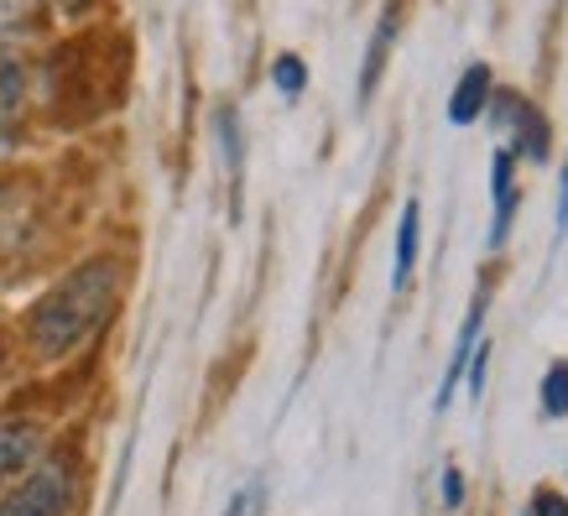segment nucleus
<instances>
[{
  "label": "nucleus",
  "instance_id": "nucleus-14",
  "mask_svg": "<svg viewBox=\"0 0 568 516\" xmlns=\"http://www.w3.org/2000/svg\"><path fill=\"white\" fill-rule=\"evenodd\" d=\"M527 516H568V500L558 496V490H537V496L527 500Z\"/></svg>",
  "mask_w": 568,
  "mask_h": 516
},
{
  "label": "nucleus",
  "instance_id": "nucleus-15",
  "mask_svg": "<svg viewBox=\"0 0 568 516\" xmlns=\"http://www.w3.org/2000/svg\"><path fill=\"white\" fill-rule=\"evenodd\" d=\"M485 365H490V344L480 340V355L469 350V392L480 396V386H485Z\"/></svg>",
  "mask_w": 568,
  "mask_h": 516
},
{
  "label": "nucleus",
  "instance_id": "nucleus-17",
  "mask_svg": "<svg viewBox=\"0 0 568 516\" xmlns=\"http://www.w3.org/2000/svg\"><path fill=\"white\" fill-rule=\"evenodd\" d=\"M444 500L448 506H459V500H465V480H459V469H444Z\"/></svg>",
  "mask_w": 568,
  "mask_h": 516
},
{
  "label": "nucleus",
  "instance_id": "nucleus-10",
  "mask_svg": "<svg viewBox=\"0 0 568 516\" xmlns=\"http://www.w3.org/2000/svg\"><path fill=\"white\" fill-rule=\"evenodd\" d=\"M17 110H21V69L17 63H0V141L17 125Z\"/></svg>",
  "mask_w": 568,
  "mask_h": 516
},
{
  "label": "nucleus",
  "instance_id": "nucleus-7",
  "mask_svg": "<svg viewBox=\"0 0 568 516\" xmlns=\"http://www.w3.org/2000/svg\"><path fill=\"white\" fill-rule=\"evenodd\" d=\"M37 444H42V433H37L32 423H0V480L17 475L37 454Z\"/></svg>",
  "mask_w": 568,
  "mask_h": 516
},
{
  "label": "nucleus",
  "instance_id": "nucleus-4",
  "mask_svg": "<svg viewBox=\"0 0 568 516\" xmlns=\"http://www.w3.org/2000/svg\"><path fill=\"white\" fill-rule=\"evenodd\" d=\"M485 100H490V69L475 63V69H465V79H459V89H454V100H448V121L454 125L480 121Z\"/></svg>",
  "mask_w": 568,
  "mask_h": 516
},
{
  "label": "nucleus",
  "instance_id": "nucleus-16",
  "mask_svg": "<svg viewBox=\"0 0 568 516\" xmlns=\"http://www.w3.org/2000/svg\"><path fill=\"white\" fill-rule=\"evenodd\" d=\"M564 230H568V168H564V183H558V214H552V235L564 241Z\"/></svg>",
  "mask_w": 568,
  "mask_h": 516
},
{
  "label": "nucleus",
  "instance_id": "nucleus-18",
  "mask_svg": "<svg viewBox=\"0 0 568 516\" xmlns=\"http://www.w3.org/2000/svg\"><path fill=\"white\" fill-rule=\"evenodd\" d=\"M58 6H63V11H79V6H84V0H58Z\"/></svg>",
  "mask_w": 568,
  "mask_h": 516
},
{
  "label": "nucleus",
  "instance_id": "nucleus-1",
  "mask_svg": "<svg viewBox=\"0 0 568 516\" xmlns=\"http://www.w3.org/2000/svg\"><path fill=\"white\" fill-rule=\"evenodd\" d=\"M115 287H121V276L110 261H84L79 272H69L58 287H52L42 303L32 308L27 318V334H32L37 355H69L79 344L94 334V328L110 318L115 308Z\"/></svg>",
  "mask_w": 568,
  "mask_h": 516
},
{
  "label": "nucleus",
  "instance_id": "nucleus-9",
  "mask_svg": "<svg viewBox=\"0 0 568 516\" xmlns=\"http://www.w3.org/2000/svg\"><path fill=\"white\" fill-rule=\"evenodd\" d=\"M392 37H396V0L386 6V17H381L376 37H371V58H365V73H361V94L371 100V89H376L381 69H386V52H392Z\"/></svg>",
  "mask_w": 568,
  "mask_h": 516
},
{
  "label": "nucleus",
  "instance_id": "nucleus-2",
  "mask_svg": "<svg viewBox=\"0 0 568 516\" xmlns=\"http://www.w3.org/2000/svg\"><path fill=\"white\" fill-rule=\"evenodd\" d=\"M69 496H73V475L63 459H52L21 485L17 496L0 500V516H63L69 512Z\"/></svg>",
  "mask_w": 568,
  "mask_h": 516
},
{
  "label": "nucleus",
  "instance_id": "nucleus-6",
  "mask_svg": "<svg viewBox=\"0 0 568 516\" xmlns=\"http://www.w3.org/2000/svg\"><path fill=\"white\" fill-rule=\"evenodd\" d=\"M490 189H496V224H490V241H506L511 230V209H517V183H511V152H496L490 162Z\"/></svg>",
  "mask_w": 568,
  "mask_h": 516
},
{
  "label": "nucleus",
  "instance_id": "nucleus-5",
  "mask_svg": "<svg viewBox=\"0 0 568 516\" xmlns=\"http://www.w3.org/2000/svg\"><path fill=\"white\" fill-rule=\"evenodd\" d=\"M485 324V297H475V308H469L465 328H459V344H454V355H448V376L444 386H438V413L448 407V396H454V386H459V376H465V365H469V350H475V334H480Z\"/></svg>",
  "mask_w": 568,
  "mask_h": 516
},
{
  "label": "nucleus",
  "instance_id": "nucleus-8",
  "mask_svg": "<svg viewBox=\"0 0 568 516\" xmlns=\"http://www.w3.org/2000/svg\"><path fill=\"white\" fill-rule=\"evenodd\" d=\"M413 261H417V199H407V204H402V224H396V266H392V287H396V293L407 287Z\"/></svg>",
  "mask_w": 568,
  "mask_h": 516
},
{
  "label": "nucleus",
  "instance_id": "nucleus-12",
  "mask_svg": "<svg viewBox=\"0 0 568 516\" xmlns=\"http://www.w3.org/2000/svg\"><path fill=\"white\" fill-rule=\"evenodd\" d=\"M272 84L282 89V94H303V84H308V69H303L293 52H287V58H276V63H272Z\"/></svg>",
  "mask_w": 568,
  "mask_h": 516
},
{
  "label": "nucleus",
  "instance_id": "nucleus-3",
  "mask_svg": "<svg viewBox=\"0 0 568 516\" xmlns=\"http://www.w3.org/2000/svg\"><path fill=\"white\" fill-rule=\"evenodd\" d=\"M496 121L517 136V146L532 156V162H542V156H548V121H542V115H537L521 94H500V100H496Z\"/></svg>",
  "mask_w": 568,
  "mask_h": 516
},
{
  "label": "nucleus",
  "instance_id": "nucleus-11",
  "mask_svg": "<svg viewBox=\"0 0 568 516\" xmlns=\"http://www.w3.org/2000/svg\"><path fill=\"white\" fill-rule=\"evenodd\" d=\"M542 413L548 417H568V361L552 365L542 376Z\"/></svg>",
  "mask_w": 568,
  "mask_h": 516
},
{
  "label": "nucleus",
  "instance_id": "nucleus-13",
  "mask_svg": "<svg viewBox=\"0 0 568 516\" xmlns=\"http://www.w3.org/2000/svg\"><path fill=\"white\" fill-rule=\"evenodd\" d=\"M261 506H266V485L251 480V485H241V490H235V500H230V512H224V516H261Z\"/></svg>",
  "mask_w": 568,
  "mask_h": 516
}]
</instances>
